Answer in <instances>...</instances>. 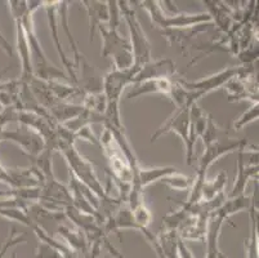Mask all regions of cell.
Returning a JSON list of instances; mask_svg holds the SVG:
<instances>
[{
  "instance_id": "4",
  "label": "cell",
  "mask_w": 259,
  "mask_h": 258,
  "mask_svg": "<svg viewBox=\"0 0 259 258\" xmlns=\"http://www.w3.org/2000/svg\"><path fill=\"white\" fill-rule=\"evenodd\" d=\"M60 153L63 155L66 163L69 165L70 172L76 177L77 181L85 185L87 188L91 189L100 199L105 198L107 190L103 188L102 183L98 179L92 163L87 158H84L83 155H80L75 145L65 146V148L61 149Z\"/></svg>"
},
{
  "instance_id": "25",
  "label": "cell",
  "mask_w": 259,
  "mask_h": 258,
  "mask_svg": "<svg viewBox=\"0 0 259 258\" xmlns=\"http://www.w3.org/2000/svg\"><path fill=\"white\" fill-rule=\"evenodd\" d=\"M0 217L8 219V221H15L18 224L23 225L26 227H32L35 226V222L30 218L27 210L21 209V208H2L0 209Z\"/></svg>"
},
{
  "instance_id": "32",
  "label": "cell",
  "mask_w": 259,
  "mask_h": 258,
  "mask_svg": "<svg viewBox=\"0 0 259 258\" xmlns=\"http://www.w3.org/2000/svg\"><path fill=\"white\" fill-rule=\"evenodd\" d=\"M75 141L77 139H83V141L89 142V143H93V145L98 146L100 148V139L96 137V134L92 131V125H85V127L80 128L79 131H76L74 133Z\"/></svg>"
},
{
  "instance_id": "1",
  "label": "cell",
  "mask_w": 259,
  "mask_h": 258,
  "mask_svg": "<svg viewBox=\"0 0 259 258\" xmlns=\"http://www.w3.org/2000/svg\"><path fill=\"white\" fill-rule=\"evenodd\" d=\"M40 7H43V2H27V11L21 17L23 28H25L26 36H27V42H29L30 51H31V61L32 67H34V74L37 79H41L44 82L69 79L63 71L56 67L48 60V57L44 53L43 47H41L36 34H35L34 13L37 9H40Z\"/></svg>"
},
{
  "instance_id": "11",
  "label": "cell",
  "mask_w": 259,
  "mask_h": 258,
  "mask_svg": "<svg viewBox=\"0 0 259 258\" xmlns=\"http://www.w3.org/2000/svg\"><path fill=\"white\" fill-rule=\"evenodd\" d=\"M206 122H208V115L202 113L197 103L191 106L190 108V129H188V149L186 151V160L188 165H192L195 154V145L196 141L202 137L206 129Z\"/></svg>"
},
{
  "instance_id": "2",
  "label": "cell",
  "mask_w": 259,
  "mask_h": 258,
  "mask_svg": "<svg viewBox=\"0 0 259 258\" xmlns=\"http://www.w3.org/2000/svg\"><path fill=\"white\" fill-rule=\"evenodd\" d=\"M140 4L151 18L152 25L162 28V30H188V28L197 27L200 25L213 22L210 14L208 12L202 13H178L168 14L164 12L160 2L156 0H146V2H136Z\"/></svg>"
},
{
  "instance_id": "3",
  "label": "cell",
  "mask_w": 259,
  "mask_h": 258,
  "mask_svg": "<svg viewBox=\"0 0 259 258\" xmlns=\"http://www.w3.org/2000/svg\"><path fill=\"white\" fill-rule=\"evenodd\" d=\"M121 17L126 22L129 30V43L134 57V65L142 67L152 60L151 43L146 36V32L137 17V13L131 7V2H119Z\"/></svg>"
},
{
  "instance_id": "7",
  "label": "cell",
  "mask_w": 259,
  "mask_h": 258,
  "mask_svg": "<svg viewBox=\"0 0 259 258\" xmlns=\"http://www.w3.org/2000/svg\"><path fill=\"white\" fill-rule=\"evenodd\" d=\"M3 141H11L16 145L20 146L23 155L27 156H37L39 154L46 150V142L43 137L37 132H35L31 128L20 124L16 131H3L2 136Z\"/></svg>"
},
{
  "instance_id": "17",
  "label": "cell",
  "mask_w": 259,
  "mask_h": 258,
  "mask_svg": "<svg viewBox=\"0 0 259 258\" xmlns=\"http://www.w3.org/2000/svg\"><path fill=\"white\" fill-rule=\"evenodd\" d=\"M88 14V32L89 43L93 42L96 28L102 22H108V6L107 2H96V0H85L81 3Z\"/></svg>"
},
{
  "instance_id": "34",
  "label": "cell",
  "mask_w": 259,
  "mask_h": 258,
  "mask_svg": "<svg viewBox=\"0 0 259 258\" xmlns=\"http://www.w3.org/2000/svg\"><path fill=\"white\" fill-rule=\"evenodd\" d=\"M178 254H180V258H194L191 250L186 245L185 240H182L180 236H178Z\"/></svg>"
},
{
  "instance_id": "31",
  "label": "cell",
  "mask_w": 259,
  "mask_h": 258,
  "mask_svg": "<svg viewBox=\"0 0 259 258\" xmlns=\"http://www.w3.org/2000/svg\"><path fill=\"white\" fill-rule=\"evenodd\" d=\"M108 6V27L110 30H119V26L121 23V12H120L119 2L110 0L107 2Z\"/></svg>"
},
{
  "instance_id": "12",
  "label": "cell",
  "mask_w": 259,
  "mask_h": 258,
  "mask_svg": "<svg viewBox=\"0 0 259 258\" xmlns=\"http://www.w3.org/2000/svg\"><path fill=\"white\" fill-rule=\"evenodd\" d=\"M98 31L102 40V57H116L122 52L132 51L129 39L122 36L119 30H110L106 26H98Z\"/></svg>"
},
{
  "instance_id": "5",
  "label": "cell",
  "mask_w": 259,
  "mask_h": 258,
  "mask_svg": "<svg viewBox=\"0 0 259 258\" xmlns=\"http://www.w3.org/2000/svg\"><path fill=\"white\" fill-rule=\"evenodd\" d=\"M254 68L253 66L244 65L240 67H228L225 70H221L217 74L206 77L197 82H187V80L182 79V78H176V82L180 85H182L183 88L191 92H197V93L205 96V94L210 93V92L220 89L225 87L231 79H234L236 77H246V75H253Z\"/></svg>"
},
{
  "instance_id": "15",
  "label": "cell",
  "mask_w": 259,
  "mask_h": 258,
  "mask_svg": "<svg viewBox=\"0 0 259 258\" xmlns=\"http://www.w3.org/2000/svg\"><path fill=\"white\" fill-rule=\"evenodd\" d=\"M133 85V88L131 89L128 94H126V99H133L137 97L143 96V94H166L169 96L173 87V80L171 79H150L145 80V82L136 83Z\"/></svg>"
},
{
  "instance_id": "13",
  "label": "cell",
  "mask_w": 259,
  "mask_h": 258,
  "mask_svg": "<svg viewBox=\"0 0 259 258\" xmlns=\"http://www.w3.org/2000/svg\"><path fill=\"white\" fill-rule=\"evenodd\" d=\"M246 149H240L237 151V176L235 178V183L232 186L228 198L245 195V189L249 179L258 177V164L246 165L244 163V155Z\"/></svg>"
},
{
  "instance_id": "22",
  "label": "cell",
  "mask_w": 259,
  "mask_h": 258,
  "mask_svg": "<svg viewBox=\"0 0 259 258\" xmlns=\"http://www.w3.org/2000/svg\"><path fill=\"white\" fill-rule=\"evenodd\" d=\"M227 173L226 172H220L218 176L211 181H206L202 183L201 188V199L200 202H209L211 199L215 198L217 195H220L221 193L225 191L226 185H227Z\"/></svg>"
},
{
  "instance_id": "37",
  "label": "cell",
  "mask_w": 259,
  "mask_h": 258,
  "mask_svg": "<svg viewBox=\"0 0 259 258\" xmlns=\"http://www.w3.org/2000/svg\"><path fill=\"white\" fill-rule=\"evenodd\" d=\"M3 128H0V141H3V138H2V136H3Z\"/></svg>"
},
{
  "instance_id": "29",
  "label": "cell",
  "mask_w": 259,
  "mask_h": 258,
  "mask_svg": "<svg viewBox=\"0 0 259 258\" xmlns=\"http://www.w3.org/2000/svg\"><path fill=\"white\" fill-rule=\"evenodd\" d=\"M27 243V238H26L25 234H20L17 235V229L16 227H11V231L8 234V238L6 239V241L2 245V249H0V258H6L7 253L9 252V249L18 244H25Z\"/></svg>"
},
{
  "instance_id": "19",
  "label": "cell",
  "mask_w": 259,
  "mask_h": 258,
  "mask_svg": "<svg viewBox=\"0 0 259 258\" xmlns=\"http://www.w3.org/2000/svg\"><path fill=\"white\" fill-rule=\"evenodd\" d=\"M253 198L254 194L253 196L240 195L235 196V198H227L225 200V203L221 205L220 209H217L213 214L222 217L223 219L227 221L231 216H234L235 213H239L241 212V210H249L251 202H253ZM213 214H211V216H213Z\"/></svg>"
},
{
  "instance_id": "16",
  "label": "cell",
  "mask_w": 259,
  "mask_h": 258,
  "mask_svg": "<svg viewBox=\"0 0 259 258\" xmlns=\"http://www.w3.org/2000/svg\"><path fill=\"white\" fill-rule=\"evenodd\" d=\"M177 169L174 167H155V168H142L138 170L137 176L134 177L132 182L131 190L143 191V189L150 186L151 183L161 181L168 174L174 173Z\"/></svg>"
},
{
  "instance_id": "8",
  "label": "cell",
  "mask_w": 259,
  "mask_h": 258,
  "mask_svg": "<svg viewBox=\"0 0 259 258\" xmlns=\"http://www.w3.org/2000/svg\"><path fill=\"white\" fill-rule=\"evenodd\" d=\"M58 6H60V2L57 0H48V2H43V7L46 9L47 20H48V26L49 31H51L52 38H53L54 47L57 49V53L61 58V62H62L63 67H65L66 72H67V78L70 80V84L75 85L77 84V74L75 71L74 63L70 60L69 57L66 56L65 51L62 48V43H61L60 36H58Z\"/></svg>"
},
{
  "instance_id": "27",
  "label": "cell",
  "mask_w": 259,
  "mask_h": 258,
  "mask_svg": "<svg viewBox=\"0 0 259 258\" xmlns=\"http://www.w3.org/2000/svg\"><path fill=\"white\" fill-rule=\"evenodd\" d=\"M161 183L166 185L171 190L177 191H188L191 190V186H192V182L194 178H190L188 176L180 173V172H174V173L168 174L164 178L161 179Z\"/></svg>"
},
{
  "instance_id": "36",
  "label": "cell",
  "mask_w": 259,
  "mask_h": 258,
  "mask_svg": "<svg viewBox=\"0 0 259 258\" xmlns=\"http://www.w3.org/2000/svg\"><path fill=\"white\" fill-rule=\"evenodd\" d=\"M0 196H4V198H11V196H16V190L15 189H11L8 191L0 190Z\"/></svg>"
},
{
  "instance_id": "20",
  "label": "cell",
  "mask_w": 259,
  "mask_h": 258,
  "mask_svg": "<svg viewBox=\"0 0 259 258\" xmlns=\"http://www.w3.org/2000/svg\"><path fill=\"white\" fill-rule=\"evenodd\" d=\"M84 107L81 105H74L67 102H57L48 108L49 117L57 124H66L70 120L75 119L83 113Z\"/></svg>"
},
{
  "instance_id": "23",
  "label": "cell",
  "mask_w": 259,
  "mask_h": 258,
  "mask_svg": "<svg viewBox=\"0 0 259 258\" xmlns=\"http://www.w3.org/2000/svg\"><path fill=\"white\" fill-rule=\"evenodd\" d=\"M164 258H180L178 254V234L177 231L164 230L156 235Z\"/></svg>"
},
{
  "instance_id": "26",
  "label": "cell",
  "mask_w": 259,
  "mask_h": 258,
  "mask_svg": "<svg viewBox=\"0 0 259 258\" xmlns=\"http://www.w3.org/2000/svg\"><path fill=\"white\" fill-rule=\"evenodd\" d=\"M81 106L85 110L103 115L106 106H107V99H106L103 92H101V93H85L83 94V103H81Z\"/></svg>"
},
{
  "instance_id": "21",
  "label": "cell",
  "mask_w": 259,
  "mask_h": 258,
  "mask_svg": "<svg viewBox=\"0 0 259 258\" xmlns=\"http://www.w3.org/2000/svg\"><path fill=\"white\" fill-rule=\"evenodd\" d=\"M69 8H70V2H60V6H58V16H61V25L63 27V31H65L66 36L69 39L70 46H71L72 53H74V60H72V63H74L75 71L77 72L79 70V65L81 58L84 57L83 53H80L79 47H77V43L75 40V38L72 36L71 31H70V25H69Z\"/></svg>"
},
{
  "instance_id": "38",
  "label": "cell",
  "mask_w": 259,
  "mask_h": 258,
  "mask_svg": "<svg viewBox=\"0 0 259 258\" xmlns=\"http://www.w3.org/2000/svg\"><path fill=\"white\" fill-rule=\"evenodd\" d=\"M11 258H18V257H17V253H16V252H13V253H12Z\"/></svg>"
},
{
  "instance_id": "24",
  "label": "cell",
  "mask_w": 259,
  "mask_h": 258,
  "mask_svg": "<svg viewBox=\"0 0 259 258\" xmlns=\"http://www.w3.org/2000/svg\"><path fill=\"white\" fill-rule=\"evenodd\" d=\"M47 87L51 93L61 102H66V99L71 98V97L81 96V92L77 87L72 84H65V83H61L60 80H49L47 82Z\"/></svg>"
},
{
  "instance_id": "18",
  "label": "cell",
  "mask_w": 259,
  "mask_h": 258,
  "mask_svg": "<svg viewBox=\"0 0 259 258\" xmlns=\"http://www.w3.org/2000/svg\"><path fill=\"white\" fill-rule=\"evenodd\" d=\"M57 233L60 234L61 238L63 239L65 244L75 252L76 254L84 255L87 254L89 249V241L87 239L85 234L81 230L76 229V230H71L69 226H65V225H60L57 227Z\"/></svg>"
},
{
  "instance_id": "14",
  "label": "cell",
  "mask_w": 259,
  "mask_h": 258,
  "mask_svg": "<svg viewBox=\"0 0 259 258\" xmlns=\"http://www.w3.org/2000/svg\"><path fill=\"white\" fill-rule=\"evenodd\" d=\"M226 219L220 216L210 217L208 224V230H206V257L205 258H228L227 255L223 254L220 248V238L222 233L223 225Z\"/></svg>"
},
{
  "instance_id": "9",
  "label": "cell",
  "mask_w": 259,
  "mask_h": 258,
  "mask_svg": "<svg viewBox=\"0 0 259 258\" xmlns=\"http://www.w3.org/2000/svg\"><path fill=\"white\" fill-rule=\"evenodd\" d=\"M188 129H190V108L176 110V113H173V115L152 134L150 141H151V143H154L162 134L174 132L182 138L183 145H185L186 151H187L188 143H190V141H188Z\"/></svg>"
},
{
  "instance_id": "28",
  "label": "cell",
  "mask_w": 259,
  "mask_h": 258,
  "mask_svg": "<svg viewBox=\"0 0 259 258\" xmlns=\"http://www.w3.org/2000/svg\"><path fill=\"white\" fill-rule=\"evenodd\" d=\"M35 257L36 258H77V254L74 252L65 253L61 250L56 249V248L51 247V245L46 244L39 241L36 250H35Z\"/></svg>"
},
{
  "instance_id": "33",
  "label": "cell",
  "mask_w": 259,
  "mask_h": 258,
  "mask_svg": "<svg viewBox=\"0 0 259 258\" xmlns=\"http://www.w3.org/2000/svg\"><path fill=\"white\" fill-rule=\"evenodd\" d=\"M18 110L16 107H6L0 111V128H4L8 123L17 122Z\"/></svg>"
},
{
  "instance_id": "35",
  "label": "cell",
  "mask_w": 259,
  "mask_h": 258,
  "mask_svg": "<svg viewBox=\"0 0 259 258\" xmlns=\"http://www.w3.org/2000/svg\"><path fill=\"white\" fill-rule=\"evenodd\" d=\"M0 183L8 185L9 188L13 189V182H12L11 176H9L8 169H7V168H4L2 164H0Z\"/></svg>"
},
{
  "instance_id": "10",
  "label": "cell",
  "mask_w": 259,
  "mask_h": 258,
  "mask_svg": "<svg viewBox=\"0 0 259 258\" xmlns=\"http://www.w3.org/2000/svg\"><path fill=\"white\" fill-rule=\"evenodd\" d=\"M176 63L170 58H161V60L150 61L148 63L143 65L134 77L133 84L136 83L145 82L150 79H171L177 78Z\"/></svg>"
},
{
  "instance_id": "30",
  "label": "cell",
  "mask_w": 259,
  "mask_h": 258,
  "mask_svg": "<svg viewBox=\"0 0 259 258\" xmlns=\"http://www.w3.org/2000/svg\"><path fill=\"white\" fill-rule=\"evenodd\" d=\"M258 117H259V103L256 102V103H253L250 108H248V110L245 111L239 119L235 120L234 123L235 131H241L245 125H248L250 124V123L258 120Z\"/></svg>"
},
{
  "instance_id": "6",
  "label": "cell",
  "mask_w": 259,
  "mask_h": 258,
  "mask_svg": "<svg viewBox=\"0 0 259 258\" xmlns=\"http://www.w3.org/2000/svg\"><path fill=\"white\" fill-rule=\"evenodd\" d=\"M141 67L138 66H132L128 70H116L112 68L103 77L102 92L105 94L107 103H120L122 91L133 84L134 77L137 75Z\"/></svg>"
}]
</instances>
